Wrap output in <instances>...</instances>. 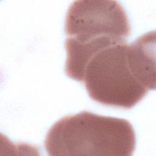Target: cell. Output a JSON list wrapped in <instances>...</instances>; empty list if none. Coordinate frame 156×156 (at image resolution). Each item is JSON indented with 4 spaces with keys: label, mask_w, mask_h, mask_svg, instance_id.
<instances>
[{
    "label": "cell",
    "mask_w": 156,
    "mask_h": 156,
    "mask_svg": "<svg viewBox=\"0 0 156 156\" xmlns=\"http://www.w3.org/2000/svg\"><path fill=\"white\" fill-rule=\"evenodd\" d=\"M135 143L134 129L127 120L82 111L54 124L44 146L51 156H130Z\"/></svg>",
    "instance_id": "obj_1"
},
{
    "label": "cell",
    "mask_w": 156,
    "mask_h": 156,
    "mask_svg": "<svg viewBox=\"0 0 156 156\" xmlns=\"http://www.w3.org/2000/svg\"><path fill=\"white\" fill-rule=\"evenodd\" d=\"M126 41L101 50L87 63L82 82L93 100L129 109L149 91L138 78Z\"/></svg>",
    "instance_id": "obj_2"
},
{
    "label": "cell",
    "mask_w": 156,
    "mask_h": 156,
    "mask_svg": "<svg viewBox=\"0 0 156 156\" xmlns=\"http://www.w3.org/2000/svg\"><path fill=\"white\" fill-rule=\"evenodd\" d=\"M65 43L110 46L125 41L130 34L127 15L116 1H76L65 17Z\"/></svg>",
    "instance_id": "obj_3"
}]
</instances>
